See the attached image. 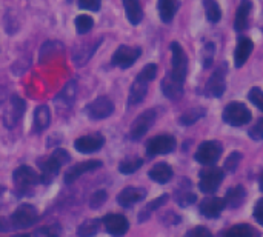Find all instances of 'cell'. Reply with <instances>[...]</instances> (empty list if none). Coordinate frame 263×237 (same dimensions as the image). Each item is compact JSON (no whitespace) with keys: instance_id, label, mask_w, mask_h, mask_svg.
<instances>
[{"instance_id":"f35d334b","label":"cell","mask_w":263,"mask_h":237,"mask_svg":"<svg viewBox=\"0 0 263 237\" xmlns=\"http://www.w3.org/2000/svg\"><path fill=\"white\" fill-rule=\"evenodd\" d=\"M106 191H103V190H99V191H96L94 194H92V197H91V200H89V207L92 208V210H97V208H100L105 202H106Z\"/></svg>"},{"instance_id":"4dcf8cb0","label":"cell","mask_w":263,"mask_h":237,"mask_svg":"<svg viewBox=\"0 0 263 237\" xmlns=\"http://www.w3.org/2000/svg\"><path fill=\"white\" fill-rule=\"evenodd\" d=\"M142 165H143V160H142V159H139V157H128V159H125V160L120 162L119 171H120L122 174H133V173H136Z\"/></svg>"},{"instance_id":"836d02e7","label":"cell","mask_w":263,"mask_h":237,"mask_svg":"<svg viewBox=\"0 0 263 237\" xmlns=\"http://www.w3.org/2000/svg\"><path fill=\"white\" fill-rule=\"evenodd\" d=\"M166 200H168V196H166V194H163V196L157 197L156 200H153L151 204H148V207H146L143 211H140V214H139V222H143V221H146V219L149 217V214H151L154 210L160 208L163 204H166Z\"/></svg>"},{"instance_id":"d590c367","label":"cell","mask_w":263,"mask_h":237,"mask_svg":"<svg viewBox=\"0 0 263 237\" xmlns=\"http://www.w3.org/2000/svg\"><path fill=\"white\" fill-rule=\"evenodd\" d=\"M196 200H197V196H196L191 190L177 191V194H176V202H177L180 207H190V205L194 204Z\"/></svg>"},{"instance_id":"7402d4cb","label":"cell","mask_w":263,"mask_h":237,"mask_svg":"<svg viewBox=\"0 0 263 237\" xmlns=\"http://www.w3.org/2000/svg\"><path fill=\"white\" fill-rule=\"evenodd\" d=\"M148 176H149V179L154 180L156 184H162V185H163V184H168V182L173 179V168H171L168 163L160 162V163L154 165V167L149 170Z\"/></svg>"},{"instance_id":"e575fe53","label":"cell","mask_w":263,"mask_h":237,"mask_svg":"<svg viewBox=\"0 0 263 237\" xmlns=\"http://www.w3.org/2000/svg\"><path fill=\"white\" fill-rule=\"evenodd\" d=\"M74 23H76V29H77L79 34H86V32L91 31V28L94 26L92 17H89V15H86V14L77 15L76 20H74Z\"/></svg>"},{"instance_id":"7bdbcfd3","label":"cell","mask_w":263,"mask_h":237,"mask_svg":"<svg viewBox=\"0 0 263 237\" xmlns=\"http://www.w3.org/2000/svg\"><path fill=\"white\" fill-rule=\"evenodd\" d=\"M253 217L256 219V222H257L259 225H262L263 227V197L256 202L254 210H253Z\"/></svg>"},{"instance_id":"c3c4849f","label":"cell","mask_w":263,"mask_h":237,"mask_svg":"<svg viewBox=\"0 0 263 237\" xmlns=\"http://www.w3.org/2000/svg\"><path fill=\"white\" fill-rule=\"evenodd\" d=\"M68 2H72V0H68Z\"/></svg>"},{"instance_id":"8d00e7d4","label":"cell","mask_w":263,"mask_h":237,"mask_svg":"<svg viewBox=\"0 0 263 237\" xmlns=\"http://www.w3.org/2000/svg\"><path fill=\"white\" fill-rule=\"evenodd\" d=\"M240 160H242V154L239 153V151H234V153H231L230 156H228V159L225 160V171H228V173H234L236 170H237V167H239V163H240Z\"/></svg>"},{"instance_id":"30bf717a","label":"cell","mask_w":263,"mask_h":237,"mask_svg":"<svg viewBox=\"0 0 263 237\" xmlns=\"http://www.w3.org/2000/svg\"><path fill=\"white\" fill-rule=\"evenodd\" d=\"M39 219V213L35 210V207L29 205V204H23L20 205L14 214L11 216V222L12 225L18 227V228H25V227H31L32 224H35Z\"/></svg>"},{"instance_id":"f6af8a7d","label":"cell","mask_w":263,"mask_h":237,"mask_svg":"<svg viewBox=\"0 0 263 237\" xmlns=\"http://www.w3.org/2000/svg\"><path fill=\"white\" fill-rule=\"evenodd\" d=\"M259 184H260V190L263 191V173H262V176H260V182H259Z\"/></svg>"},{"instance_id":"8fae6325","label":"cell","mask_w":263,"mask_h":237,"mask_svg":"<svg viewBox=\"0 0 263 237\" xmlns=\"http://www.w3.org/2000/svg\"><path fill=\"white\" fill-rule=\"evenodd\" d=\"M225 72H227V68H225V63H222L214 72L213 76L210 77L208 83H206V94L210 97H222L225 89H227V80H225Z\"/></svg>"},{"instance_id":"3957f363","label":"cell","mask_w":263,"mask_h":237,"mask_svg":"<svg viewBox=\"0 0 263 237\" xmlns=\"http://www.w3.org/2000/svg\"><path fill=\"white\" fill-rule=\"evenodd\" d=\"M225 177L223 170L217 167H210L200 171V182H199V190L205 194H213L219 190Z\"/></svg>"},{"instance_id":"74e56055","label":"cell","mask_w":263,"mask_h":237,"mask_svg":"<svg viewBox=\"0 0 263 237\" xmlns=\"http://www.w3.org/2000/svg\"><path fill=\"white\" fill-rule=\"evenodd\" d=\"M248 99H250V102H251L254 106H257L260 111H263V91L260 88H253V89H250Z\"/></svg>"},{"instance_id":"5bb4252c","label":"cell","mask_w":263,"mask_h":237,"mask_svg":"<svg viewBox=\"0 0 263 237\" xmlns=\"http://www.w3.org/2000/svg\"><path fill=\"white\" fill-rule=\"evenodd\" d=\"M105 143V139L103 136L100 134H94V136H83V137H79L76 142H74V148L79 151V153H83V154H89V153H96L99 151Z\"/></svg>"},{"instance_id":"ee69618b","label":"cell","mask_w":263,"mask_h":237,"mask_svg":"<svg viewBox=\"0 0 263 237\" xmlns=\"http://www.w3.org/2000/svg\"><path fill=\"white\" fill-rule=\"evenodd\" d=\"M185 237H213L211 231L205 227H197L194 230H191L190 233H186Z\"/></svg>"},{"instance_id":"e0dca14e","label":"cell","mask_w":263,"mask_h":237,"mask_svg":"<svg viewBox=\"0 0 263 237\" xmlns=\"http://www.w3.org/2000/svg\"><path fill=\"white\" fill-rule=\"evenodd\" d=\"M146 197V191L143 188H136V187H128L125 190H122L117 196V202L119 205L128 208V207H133L134 204L143 200Z\"/></svg>"},{"instance_id":"ab89813d","label":"cell","mask_w":263,"mask_h":237,"mask_svg":"<svg viewBox=\"0 0 263 237\" xmlns=\"http://www.w3.org/2000/svg\"><path fill=\"white\" fill-rule=\"evenodd\" d=\"M216 54V49H214V43H206V46L203 48V66L205 68H210L211 63H213V57Z\"/></svg>"},{"instance_id":"7a4b0ae2","label":"cell","mask_w":263,"mask_h":237,"mask_svg":"<svg viewBox=\"0 0 263 237\" xmlns=\"http://www.w3.org/2000/svg\"><path fill=\"white\" fill-rule=\"evenodd\" d=\"M223 122L231 126H243L251 120V111L245 103L231 102L223 110Z\"/></svg>"},{"instance_id":"ba28073f","label":"cell","mask_w":263,"mask_h":237,"mask_svg":"<svg viewBox=\"0 0 263 237\" xmlns=\"http://www.w3.org/2000/svg\"><path fill=\"white\" fill-rule=\"evenodd\" d=\"M174 148H176V139L170 134H160L153 137L146 143V154L154 157L159 154H168L174 151Z\"/></svg>"},{"instance_id":"ac0fdd59","label":"cell","mask_w":263,"mask_h":237,"mask_svg":"<svg viewBox=\"0 0 263 237\" xmlns=\"http://www.w3.org/2000/svg\"><path fill=\"white\" fill-rule=\"evenodd\" d=\"M227 204L220 197H208L200 204V213L208 219H217L225 210Z\"/></svg>"},{"instance_id":"4316f807","label":"cell","mask_w":263,"mask_h":237,"mask_svg":"<svg viewBox=\"0 0 263 237\" xmlns=\"http://www.w3.org/2000/svg\"><path fill=\"white\" fill-rule=\"evenodd\" d=\"M245 197H247L245 188H243L242 185H237V187L231 188V190L227 193V196H225L223 200H225L227 207H230V208H237V207H240V205L243 204Z\"/></svg>"},{"instance_id":"8992f818","label":"cell","mask_w":263,"mask_h":237,"mask_svg":"<svg viewBox=\"0 0 263 237\" xmlns=\"http://www.w3.org/2000/svg\"><path fill=\"white\" fill-rule=\"evenodd\" d=\"M140 54H142V49L137 46L120 45L112 56V65H116L122 69H126L136 63V60L140 57Z\"/></svg>"},{"instance_id":"83f0119b","label":"cell","mask_w":263,"mask_h":237,"mask_svg":"<svg viewBox=\"0 0 263 237\" xmlns=\"http://www.w3.org/2000/svg\"><path fill=\"white\" fill-rule=\"evenodd\" d=\"M205 116H206V110L202 108V106H196V108H191V110L185 111V113L180 116L179 122H180V125L190 126V125L196 123L197 120L203 119Z\"/></svg>"},{"instance_id":"681fc988","label":"cell","mask_w":263,"mask_h":237,"mask_svg":"<svg viewBox=\"0 0 263 237\" xmlns=\"http://www.w3.org/2000/svg\"><path fill=\"white\" fill-rule=\"evenodd\" d=\"M0 227H2V222H0Z\"/></svg>"},{"instance_id":"603a6c76","label":"cell","mask_w":263,"mask_h":237,"mask_svg":"<svg viewBox=\"0 0 263 237\" xmlns=\"http://www.w3.org/2000/svg\"><path fill=\"white\" fill-rule=\"evenodd\" d=\"M251 8H253V3H251L250 0H243V2L240 3V6L237 8L236 20H234V28H236L237 31L247 29V26H248V17H250Z\"/></svg>"},{"instance_id":"5b68a950","label":"cell","mask_w":263,"mask_h":237,"mask_svg":"<svg viewBox=\"0 0 263 237\" xmlns=\"http://www.w3.org/2000/svg\"><path fill=\"white\" fill-rule=\"evenodd\" d=\"M171 52H173V59H171V65H173V69H171V76L180 82L185 83V79H186V71H188V59H186V54L183 51V48L174 42L171 43Z\"/></svg>"},{"instance_id":"b9f144b4","label":"cell","mask_w":263,"mask_h":237,"mask_svg":"<svg viewBox=\"0 0 263 237\" xmlns=\"http://www.w3.org/2000/svg\"><path fill=\"white\" fill-rule=\"evenodd\" d=\"M102 0H79V6L86 11H99Z\"/></svg>"},{"instance_id":"2e32d148","label":"cell","mask_w":263,"mask_h":237,"mask_svg":"<svg viewBox=\"0 0 263 237\" xmlns=\"http://www.w3.org/2000/svg\"><path fill=\"white\" fill-rule=\"evenodd\" d=\"M100 167H102V162L100 160H96V159H91V160H86V162H80V163H77L76 167L69 168L65 173V184H72L82 174L89 173V171H94V170H97Z\"/></svg>"},{"instance_id":"44dd1931","label":"cell","mask_w":263,"mask_h":237,"mask_svg":"<svg viewBox=\"0 0 263 237\" xmlns=\"http://www.w3.org/2000/svg\"><path fill=\"white\" fill-rule=\"evenodd\" d=\"M251 52H253V40L248 39V37L240 39L237 46H236V51H234V63H236V66L237 68L243 66Z\"/></svg>"},{"instance_id":"d6986e66","label":"cell","mask_w":263,"mask_h":237,"mask_svg":"<svg viewBox=\"0 0 263 237\" xmlns=\"http://www.w3.org/2000/svg\"><path fill=\"white\" fill-rule=\"evenodd\" d=\"M148 85L149 82L145 80L143 77L137 76L134 83L131 85V89H129V97H128V103L133 106V105H139L140 102H143V99L146 97V93H148Z\"/></svg>"},{"instance_id":"6da1fadb","label":"cell","mask_w":263,"mask_h":237,"mask_svg":"<svg viewBox=\"0 0 263 237\" xmlns=\"http://www.w3.org/2000/svg\"><path fill=\"white\" fill-rule=\"evenodd\" d=\"M69 162V154L68 151L59 148L55 150L46 160L40 162V168H42V174H40V180L43 184H51L52 179L59 174V170Z\"/></svg>"},{"instance_id":"7dc6e473","label":"cell","mask_w":263,"mask_h":237,"mask_svg":"<svg viewBox=\"0 0 263 237\" xmlns=\"http://www.w3.org/2000/svg\"><path fill=\"white\" fill-rule=\"evenodd\" d=\"M3 190H5V188H3V187H0V194L3 193Z\"/></svg>"},{"instance_id":"277c9868","label":"cell","mask_w":263,"mask_h":237,"mask_svg":"<svg viewBox=\"0 0 263 237\" xmlns=\"http://www.w3.org/2000/svg\"><path fill=\"white\" fill-rule=\"evenodd\" d=\"M222 145L216 140H206L199 145L196 151V160L202 165H214L222 156Z\"/></svg>"},{"instance_id":"484cf974","label":"cell","mask_w":263,"mask_h":237,"mask_svg":"<svg viewBox=\"0 0 263 237\" xmlns=\"http://www.w3.org/2000/svg\"><path fill=\"white\" fill-rule=\"evenodd\" d=\"M51 123V111L46 105L37 106V110L34 111V128L37 133L46 130Z\"/></svg>"},{"instance_id":"cb8c5ba5","label":"cell","mask_w":263,"mask_h":237,"mask_svg":"<svg viewBox=\"0 0 263 237\" xmlns=\"http://www.w3.org/2000/svg\"><path fill=\"white\" fill-rule=\"evenodd\" d=\"M157 8H159L160 19L165 23H170L174 19L176 12L179 9V0H159Z\"/></svg>"},{"instance_id":"f546056e","label":"cell","mask_w":263,"mask_h":237,"mask_svg":"<svg viewBox=\"0 0 263 237\" xmlns=\"http://www.w3.org/2000/svg\"><path fill=\"white\" fill-rule=\"evenodd\" d=\"M203 6H205V12H206V19L211 23H217L222 17L219 3L216 0H203Z\"/></svg>"},{"instance_id":"4fadbf2b","label":"cell","mask_w":263,"mask_h":237,"mask_svg":"<svg viewBox=\"0 0 263 237\" xmlns=\"http://www.w3.org/2000/svg\"><path fill=\"white\" fill-rule=\"evenodd\" d=\"M12 180L15 182L17 188L23 191V190H28L29 187L37 185L40 180V176L31 167H18L12 173Z\"/></svg>"},{"instance_id":"f1b7e54d","label":"cell","mask_w":263,"mask_h":237,"mask_svg":"<svg viewBox=\"0 0 263 237\" xmlns=\"http://www.w3.org/2000/svg\"><path fill=\"white\" fill-rule=\"evenodd\" d=\"M100 221L99 219H88V221H85L80 227H79V230H77V234L80 237H92L97 234V231H99V228H100Z\"/></svg>"},{"instance_id":"bcb514c9","label":"cell","mask_w":263,"mask_h":237,"mask_svg":"<svg viewBox=\"0 0 263 237\" xmlns=\"http://www.w3.org/2000/svg\"><path fill=\"white\" fill-rule=\"evenodd\" d=\"M12 237H29L28 234H15V236H12Z\"/></svg>"},{"instance_id":"d6a6232c","label":"cell","mask_w":263,"mask_h":237,"mask_svg":"<svg viewBox=\"0 0 263 237\" xmlns=\"http://www.w3.org/2000/svg\"><path fill=\"white\" fill-rule=\"evenodd\" d=\"M76 89H77V85H76V82L74 80H71L65 88H63V91L59 94V97H57V102L59 100H62V103H65V105H71L72 102H74V99H76Z\"/></svg>"},{"instance_id":"1f68e13d","label":"cell","mask_w":263,"mask_h":237,"mask_svg":"<svg viewBox=\"0 0 263 237\" xmlns=\"http://www.w3.org/2000/svg\"><path fill=\"white\" fill-rule=\"evenodd\" d=\"M253 227L248 224H237L225 231L223 237H253Z\"/></svg>"},{"instance_id":"60d3db41","label":"cell","mask_w":263,"mask_h":237,"mask_svg":"<svg viewBox=\"0 0 263 237\" xmlns=\"http://www.w3.org/2000/svg\"><path fill=\"white\" fill-rule=\"evenodd\" d=\"M248 136L253 139V140H262L263 139V117L257 120V123L248 131Z\"/></svg>"},{"instance_id":"9c48e42d","label":"cell","mask_w":263,"mask_h":237,"mask_svg":"<svg viewBox=\"0 0 263 237\" xmlns=\"http://www.w3.org/2000/svg\"><path fill=\"white\" fill-rule=\"evenodd\" d=\"M154 122H156V111L154 110L143 111L131 125V130H129L131 139H134V140L142 139L148 133V130L154 125Z\"/></svg>"},{"instance_id":"52a82bcc","label":"cell","mask_w":263,"mask_h":237,"mask_svg":"<svg viewBox=\"0 0 263 237\" xmlns=\"http://www.w3.org/2000/svg\"><path fill=\"white\" fill-rule=\"evenodd\" d=\"M114 113V103L106 96H100L86 106V114L92 120H102Z\"/></svg>"},{"instance_id":"7c38bea8","label":"cell","mask_w":263,"mask_h":237,"mask_svg":"<svg viewBox=\"0 0 263 237\" xmlns=\"http://www.w3.org/2000/svg\"><path fill=\"white\" fill-rule=\"evenodd\" d=\"M102 222H103L108 234L114 237L125 236L129 230V222L122 214H106Z\"/></svg>"},{"instance_id":"9a60e30c","label":"cell","mask_w":263,"mask_h":237,"mask_svg":"<svg viewBox=\"0 0 263 237\" xmlns=\"http://www.w3.org/2000/svg\"><path fill=\"white\" fill-rule=\"evenodd\" d=\"M23 113H25V100L20 99L18 96H12L11 97V106L5 113V119H3L5 125L8 128L15 126V123L22 119Z\"/></svg>"},{"instance_id":"ffe728a7","label":"cell","mask_w":263,"mask_h":237,"mask_svg":"<svg viewBox=\"0 0 263 237\" xmlns=\"http://www.w3.org/2000/svg\"><path fill=\"white\" fill-rule=\"evenodd\" d=\"M162 91H163L165 97H168L171 100H177L183 94V82H180V80L174 79L171 74H168L162 80Z\"/></svg>"},{"instance_id":"d4e9b609","label":"cell","mask_w":263,"mask_h":237,"mask_svg":"<svg viewBox=\"0 0 263 237\" xmlns=\"http://www.w3.org/2000/svg\"><path fill=\"white\" fill-rule=\"evenodd\" d=\"M125 12L131 25H139L143 17V11L140 6V0H123Z\"/></svg>"}]
</instances>
